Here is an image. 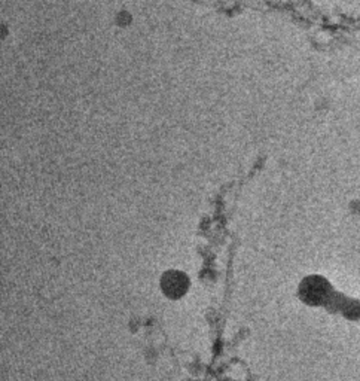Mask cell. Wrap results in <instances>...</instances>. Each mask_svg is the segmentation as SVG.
Segmentation results:
<instances>
[{"mask_svg":"<svg viewBox=\"0 0 360 381\" xmlns=\"http://www.w3.org/2000/svg\"><path fill=\"white\" fill-rule=\"evenodd\" d=\"M189 286L188 277L180 271H168L161 278V289L168 298H180Z\"/></svg>","mask_w":360,"mask_h":381,"instance_id":"cell-1","label":"cell"}]
</instances>
